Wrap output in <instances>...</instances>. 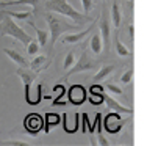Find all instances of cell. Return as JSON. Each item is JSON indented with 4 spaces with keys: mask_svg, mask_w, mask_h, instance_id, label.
<instances>
[{
    "mask_svg": "<svg viewBox=\"0 0 147 146\" xmlns=\"http://www.w3.org/2000/svg\"><path fill=\"white\" fill-rule=\"evenodd\" d=\"M45 22L49 25V32H50V43H49V49L52 50V47L55 46V43L58 41V38L61 35H64L66 32H71V30L78 29V24H72L69 20H66L64 17L58 16L57 13L47 11L45 13Z\"/></svg>",
    "mask_w": 147,
    "mask_h": 146,
    "instance_id": "cell-1",
    "label": "cell"
},
{
    "mask_svg": "<svg viewBox=\"0 0 147 146\" xmlns=\"http://www.w3.org/2000/svg\"><path fill=\"white\" fill-rule=\"evenodd\" d=\"M45 10L69 17V19H72L75 24H78V25H83L85 22H92V19H91L88 14L78 13L71 3H67L66 0H47V2H45Z\"/></svg>",
    "mask_w": 147,
    "mask_h": 146,
    "instance_id": "cell-2",
    "label": "cell"
},
{
    "mask_svg": "<svg viewBox=\"0 0 147 146\" xmlns=\"http://www.w3.org/2000/svg\"><path fill=\"white\" fill-rule=\"evenodd\" d=\"M0 35H3V36H11V38H14L16 41H20L22 44H25V46L33 39V38H31L20 25H17L14 20H13V17L8 16L5 11H0Z\"/></svg>",
    "mask_w": 147,
    "mask_h": 146,
    "instance_id": "cell-3",
    "label": "cell"
},
{
    "mask_svg": "<svg viewBox=\"0 0 147 146\" xmlns=\"http://www.w3.org/2000/svg\"><path fill=\"white\" fill-rule=\"evenodd\" d=\"M97 68H99V63H97V61H94L92 58L89 57V54H88V50H86V49H83V50H82V55H80V58L72 65V68L67 69L66 79H67L69 75H72V74H78V72L96 71Z\"/></svg>",
    "mask_w": 147,
    "mask_h": 146,
    "instance_id": "cell-4",
    "label": "cell"
},
{
    "mask_svg": "<svg viewBox=\"0 0 147 146\" xmlns=\"http://www.w3.org/2000/svg\"><path fill=\"white\" fill-rule=\"evenodd\" d=\"M100 39H102V47L103 52L108 54L111 47V25H110V19H108V8L103 5L102 8V14H100Z\"/></svg>",
    "mask_w": 147,
    "mask_h": 146,
    "instance_id": "cell-5",
    "label": "cell"
},
{
    "mask_svg": "<svg viewBox=\"0 0 147 146\" xmlns=\"http://www.w3.org/2000/svg\"><path fill=\"white\" fill-rule=\"evenodd\" d=\"M24 126H25V129L28 134L36 135L38 132L44 127V120L38 113H30L28 116L25 118V121H24Z\"/></svg>",
    "mask_w": 147,
    "mask_h": 146,
    "instance_id": "cell-6",
    "label": "cell"
},
{
    "mask_svg": "<svg viewBox=\"0 0 147 146\" xmlns=\"http://www.w3.org/2000/svg\"><path fill=\"white\" fill-rule=\"evenodd\" d=\"M69 101L74 105H80L86 101V90L83 85H72L69 88Z\"/></svg>",
    "mask_w": 147,
    "mask_h": 146,
    "instance_id": "cell-7",
    "label": "cell"
},
{
    "mask_svg": "<svg viewBox=\"0 0 147 146\" xmlns=\"http://www.w3.org/2000/svg\"><path fill=\"white\" fill-rule=\"evenodd\" d=\"M122 124H124V121L121 120L119 113H116V112H111L105 116L103 126H105V130H108V132H117L122 127Z\"/></svg>",
    "mask_w": 147,
    "mask_h": 146,
    "instance_id": "cell-8",
    "label": "cell"
},
{
    "mask_svg": "<svg viewBox=\"0 0 147 146\" xmlns=\"http://www.w3.org/2000/svg\"><path fill=\"white\" fill-rule=\"evenodd\" d=\"M16 74L19 75V77L22 79V82H24V86H25V99H27V97H28V94H30V86H31V83L34 82L38 72L27 71L25 68H19V69L16 71Z\"/></svg>",
    "mask_w": 147,
    "mask_h": 146,
    "instance_id": "cell-9",
    "label": "cell"
},
{
    "mask_svg": "<svg viewBox=\"0 0 147 146\" xmlns=\"http://www.w3.org/2000/svg\"><path fill=\"white\" fill-rule=\"evenodd\" d=\"M96 27V20H92L91 22V27H88L86 30H83V32H78V33H67L63 36V43L64 44H75V43H80V41H83L86 38V35L91 33V30Z\"/></svg>",
    "mask_w": 147,
    "mask_h": 146,
    "instance_id": "cell-10",
    "label": "cell"
},
{
    "mask_svg": "<svg viewBox=\"0 0 147 146\" xmlns=\"http://www.w3.org/2000/svg\"><path fill=\"white\" fill-rule=\"evenodd\" d=\"M103 102L108 105V109H111L113 112H116V113H127V115H131V113H133L131 109H128V107H125V105H122V104H119L117 101H114L111 96L103 94Z\"/></svg>",
    "mask_w": 147,
    "mask_h": 146,
    "instance_id": "cell-11",
    "label": "cell"
},
{
    "mask_svg": "<svg viewBox=\"0 0 147 146\" xmlns=\"http://www.w3.org/2000/svg\"><path fill=\"white\" fill-rule=\"evenodd\" d=\"M111 22H113V27L116 29L117 35L122 24V13H121V6H119V0H113V3H111Z\"/></svg>",
    "mask_w": 147,
    "mask_h": 146,
    "instance_id": "cell-12",
    "label": "cell"
},
{
    "mask_svg": "<svg viewBox=\"0 0 147 146\" xmlns=\"http://www.w3.org/2000/svg\"><path fill=\"white\" fill-rule=\"evenodd\" d=\"M3 52H5V54L8 55V57L11 58V60L14 61L16 65H19L20 68H27V66H28V61H27V58H25V57H22V55H20L17 50H14V49H8V47H5V49H3Z\"/></svg>",
    "mask_w": 147,
    "mask_h": 146,
    "instance_id": "cell-13",
    "label": "cell"
},
{
    "mask_svg": "<svg viewBox=\"0 0 147 146\" xmlns=\"http://www.w3.org/2000/svg\"><path fill=\"white\" fill-rule=\"evenodd\" d=\"M114 68H116L114 65H105V66H100V69L96 72V74H94V77H92V79H94L96 82L103 80V79H107L108 75H110L111 72L114 71Z\"/></svg>",
    "mask_w": 147,
    "mask_h": 146,
    "instance_id": "cell-14",
    "label": "cell"
},
{
    "mask_svg": "<svg viewBox=\"0 0 147 146\" xmlns=\"http://www.w3.org/2000/svg\"><path fill=\"white\" fill-rule=\"evenodd\" d=\"M42 0H9V2L2 3L0 2V6H14V5H31L36 11L38 8V3H41Z\"/></svg>",
    "mask_w": 147,
    "mask_h": 146,
    "instance_id": "cell-15",
    "label": "cell"
},
{
    "mask_svg": "<svg viewBox=\"0 0 147 146\" xmlns=\"http://www.w3.org/2000/svg\"><path fill=\"white\" fill-rule=\"evenodd\" d=\"M89 46H91V50L92 54L96 55H100L103 52V47H102V39H100V35H92L91 36V41H89Z\"/></svg>",
    "mask_w": 147,
    "mask_h": 146,
    "instance_id": "cell-16",
    "label": "cell"
},
{
    "mask_svg": "<svg viewBox=\"0 0 147 146\" xmlns=\"http://www.w3.org/2000/svg\"><path fill=\"white\" fill-rule=\"evenodd\" d=\"M96 124H97V137H99V145L108 146V140L103 137V126H102V113L96 115Z\"/></svg>",
    "mask_w": 147,
    "mask_h": 146,
    "instance_id": "cell-17",
    "label": "cell"
},
{
    "mask_svg": "<svg viewBox=\"0 0 147 146\" xmlns=\"http://www.w3.org/2000/svg\"><path fill=\"white\" fill-rule=\"evenodd\" d=\"M28 24H30V25H33L34 32H36V36H38L36 41H38V44H39L41 47H45V46H47V41H49V33L44 32V30H41V29H38V27L33 24V20H28Z\"/></svg>",
    "mask_w": 147,
    "mask_h": 146,
    "instance_id": "cell-18",
    "label": "cell"
},
{
    "mask_svg": "<svg viewBox=\"0 0 147 146\" xmlns=\"http://www.w3.org/2000/svg\"><path fill=\"white\" fill-rule=\"evenodd\" d=\"M47 61H45V55H34L33 60H31V63L28 66H31V69H34V71H39V69L42 68H47Z\"/></svg>",
    "mask_w": 147,
    "mask_h": 146,
    "instance_id": "cell-19",
    "label": "cell"
},
{
    "mask_svg": "<svg viewBox=\"0 0 147 146\" xmlns=\"http://www.w3.org/2000/svg\"><path fill=\"white\" fill-rule=\"evenodd\" d=\"M5 13L8 16L14 17V19H19V20H30V17H33V13L30 11H24V13H13V11H8V10H5Z\"/></svg>",
    "mask_w": 147,
    "mask_h": 146,
    "instance_id": "cell-20",
    "label": "cell"
},
{
    "mask_svg": "<svg viewBox=\"0 0 147 146\" xmlns=\"http://www.w3.org/2000/svg\"><path fill=\"white\" fill-rule=\"evenodd\" d=\"M114 46H116V52H117V55L119 57H128L130 55V52H128V49L124 46V44L119 41V38L116 36V39H114Z\"/></svg>",
    "mask_w": 147,
    "mask_h": 146,
    "instance_id": "cell-21",
    "label": "cell"
},
{
    "mask_svg": "<svg viewBox=\"0 0 147 146\" xmlns=\"http://www.w3.org/2000/svg\"><path fill=\"white\" fill-rule=\"evenodd\" d=\"M39 44H38L36 39H31L28 44H27V54L31 55V57H34V55H38V52H39Z\"/></svg>",
    "mask_w": 147,
    "mask_h": 146,
    "instance_id": "cell-22",
    "label": "cell"
},
{
    "mask_svg": "<svg viewBox=\"0 0 147 146\" xmlns=\"http://www.w3.org/2000/svg\"><path fill=\"white\" fill-rule=\"evenodd\" d=\"M75 63V52H67V54H66V57H64V61H63V68L66 69V71H67L69 68H71V66Z\"/></svg>",
    "mask_w": 147,
    "mask_h": 146,
    "instance_id": "cell-23",
    "label": "cell"
},
{
    "mask_svg": "<svg viewBox=\"0 0 147 146\" xmlns=\"http://www.w3.org/2000/svg\"><path fill=\"white\" fill-rule=\"evenodd\" d=\"M105 88H107L108 90V91H111V93H113V94H116V96H124V90H122L121 88V86H119V85H116V83H105Z\"/></svg>",
    "mask_w": 147,
    "mask_h": 146,
    "instance_id": "cell-24",
    "label": "cell"
},
{
    "mask_svg": "<svg viewBox=\"0 0 147 146\" xmlns=\"http://www.w3.org/2000/svg\"><path fill=\"white\" fill-rule=\"evenodd\" d=\"M45 123L47 124H58L59 123V116L57 113H49V115H45Z\"/></svg>",
    "mask_w": 147,
    "mask_h": 146,
    "instance_id": "cell-25",
    "label": "cell"
},
{
    "mask_svg": "<svg viewBox=\"0 0 147 146\" xmlns=\"http://www.w3.org/2000/svg\"><path fill=\"white\" fill-rule=\"evenodd\" d=\"M131 79H133V69H127V71L121 75V82L122 83H130Z\"/></svg>",
    "mask_w": 147,
    "mask_h": 146,
    "instance_id": "cell-26",
    "label": "cell"
},
{
    "mask_svg": "<svg viewBox=\"0 0 147 146\" xmlns=\"http://www.w3.org/2000/svg\"><path fill=\"white\" fill-rule=\"evenodd\" d=\"M82 5H83V10H85V14H89L91 8H92L94 2L92 0H82Z\"/></svg>",
    "mask_w": 147,
    "mask_h": 146,
    "instance_id": "cell-27",
    "label": "cell"
},
{
    "mask_svg": "<svg viewBox=\"0 0 147 146\" xmlns=\"http://www.w3.org/2000/svg\"><path fill=\"white\" fill-rule=\"evenodd\" d=\"M0 145H8V146H30L27 141H3Z\"/></svg>",
    "mask_w": 147,
    "mask_h": 146,
    "instance_id": "cell-28",
    "label": "cell"
},
{
    "mask_svg": "<svg viewBox=\"0 0 147 146\" xmlns=\"http://www.w3.org/2000/svg\"><path fill=\"white\" fill-rule=\"evenodd\" d=\"M128 33H130V39L133 41V33H135V32H133V24L128 25Z\"/></svg>",
    "mask_w": 147,
    "mask_h": 146,
    "instance_id": "cell-29",
    "label": "cell"
},
{
    "mask_svg": "<svg viewBox=\"0 0 147 146\" xmlns=\"http://www.w3.org/2000/svg\"><path fill=\"white\" fill-rule=\"evenodd\" d=\"M122 2H124V3H127V2H131V0H122Z\"/></svg>",
    "mask_w": 147,
    "mask_h": 146,
    "instance_id": "cell-30",
    "label": "cell"
},
{
    "mask_svg": "<svg viewBox=\"0 0 147 146\" xmlns=\"http://www.w3.org/2000/svg\"><path fill=\"white\" fill-rule=\"evenodd\" d=\"M105 2H108V0H105Z\"/></svg>",
    "mask_w": 147,
    "mask_h": 146,
    "instance_id": "cell-31",
    "label": "cell"
}]
</instances>
